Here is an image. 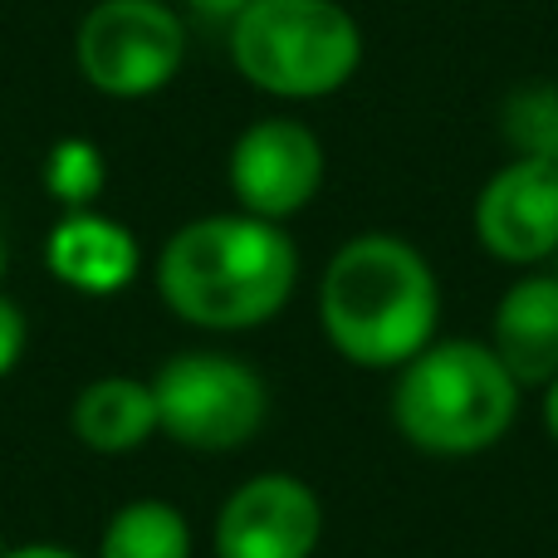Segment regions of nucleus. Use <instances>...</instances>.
<instances>
[{
    "label": "nucleus",
    "mask_w": 558,
    "mask_h": 558,
    "mask_svg": "<svg viewBox=\"0 0 558 558\" xmlns=\"http://www.w3.org/2000/svg\"><path fill=\"white\" fill-rule=\"evenodd\" d=\"M299 279V255L279 221L206 216L167 241L157 289L167 308L196 328H260L284 308Z\"/></svg>",
    "instance_id": "f257e3e1"
},
{
    "label": "nucleus",
    "mask_w": 558,
    "mask_h": 558,
    "mask_svg": "<svg viewBox=\"0 0 558 558\" xmlns=\"http://www.w3.org/2000/svg\"><path fill=\"white\" fill-rule=\"evenodd\" d=\"M324 333L357 367H402L432 343L441 289L422 251L397 235H357L328 260L318 289Z\"/></svg>",
    "instance_id": "f03ea898"
},
{
    "label": "nucleus",
    "mask_w": 558,
    "mask_h": 558,
    "mask_svg": "<svg viewBox=\"0 0 558 558\" xmlns=\"http://www.w3.org/2000/svg\"><path fill=\"white\" fill-rule=\"evenodd\" d=\"M520 412V383L495 357V348L446 338L426 343L412 363H402V383L392 397V416L412 446L432 456L490 451L510 432Z\"/></svg>",
    "instance_id": "7ed1b4c3"
},
{
    "label": "nucleus",
    "mask_w": 558,
    "mask_h": 558,
    "mask_svg": "<svg viewBox=\"0 0 558 558\" xmlns=\"http://www.w3.org/2000/svg\"><path fill=\"white\" fill-rule=\"evenodd\" d=\"M231 59L265 94L324 98L353 78L363 29L338 0H251L231 20Z\"/></svg>",
    "instance_id": "20e7f679"
},
{
    "label": "nucleus",
    "mask_w": 558,
    "mask_h": 558,
    "mask_svg": "<svg viewBox=\"0 0 558 558\" xmlns=\"http://www.w3.org/2000/svg\"><path fill=\"white\" fill-rule=\"evenodd\" d=\"M157 426L186 451H235L265 426L260 373L226 353H177L153 377Z\"/></svg>",
    "instance_id": "39448f33"
},
{
    "label": "nucleus",
    "mask_w": 558,
    "mask_h": 558,
    "mask_svg": "<svg viewBox=\"0 0 558 558\" xmlns=\"http://www.w3.org/2000/svg\"><path fill=\"white\" fill-rule=\"evenodd\" d=\"M186 54V29L162 0H98L74 39L84 78L108 98H147L172 84Z\"/></svg>",
    "instance_id": "423d86ee"
},
{
    "label": "nucleus",
    "mask_w": 558,
    "mask_h": 558,
    "mask_svg": "<svg viewBox=\"0 0 558 558\" xmlns=\"http://www.w3.org/2000/svg\"><path fill=\"white\" fill-rule=\"evenodd\" d=\"M324 186V143L294 118H260L231 147V192L260 221L304 211Z\"/></svg>",
    "instance_id": "0eeeda50"
},
{
    "label": "nucleus",
    "mask_w": 558,
    "mask_h": 558,
    "mask_svg": "<svg viewBox=\"0 0 558 558\" xmlns=\"http://www.w3.org/2000/svg\"><path fill=\"white\" fill-rule=\"evenodd\" d=\"M324 534V505L294 475H255L216 520V558H308Z\"/></svg>",
    "instance_id": "6e6552de"
},
{
    "label": "nucleus",
    "mask_w": 558,
    "mask_h": 558,
    "mask_svg": "<svg viewBox=\"0 0 558 558\" xmlns=\"http://www.w3.org/2000/svg\"><path fill=\"white\" fill-rule=\"evenodd\" d=\"M475 235L505 265H539L558 251V162L500 167L475 202Z\"/></svg>",
    "instance_id": "1a4fd4ad"
},
{
    "label": "nucleus",
    "mask_w": 558,
    "mask_h": 558,
    "mask_svg": "<svg viewBox=\"0 0 558 558\" xmlns=\"http://www.w3.org/2000/svg\"><path fill=\"white\" fill-rule=\"evenodd\" d=\"M495 357L520 387L558 377V275H530L495 308Z\"/></svg>",
    "instance_id": "9d476101"
},
{
    "label": "nucleus",
    "mask_w": 558,
    "mask_h": 558,
    "mask_svg": "<svg viewBox=\"0 0 558 558\" xmlns=\"http://www.w3.org/2000/svg\"><path fill=\"white\" fill-rule=\"evenodd\" d=\"M49 270L69 289L113 294L137 270V245L118 221L94 211H69L49 235Z\"/></svg>",
    "instance_id": "9b49d317"
},
{
    "label": "nucleus",
    "mask_w": 558,
    "mask_h": 558,
    "mask_svg": "<svg viewBox=\"0 0 558 558\" xmlns=\"http://www.w3.org/2000/svg\"><path fill=\"white\" fill-rule=\"evenodd\" d=\"M74 436L98 456L137 451L157 432V397L153 383L137 377H98L74 397Z\"/></svg>",
    "instance_id": "f8f14e48"
},
{
    "label": "nucleus",
    "mask_w": 558,
    "mask_h": 558,
    "mask_svg": "<svg viewBox=\"0 0 558 558\" xmlns=\"http://www.w3.org/2000/svg\"><path fill=\"white\" fill-rule=\"evenodd\" d=\"M98 558H192V530L167 500H133L108 520Z\"/></svg>",
    "instance_id": "ddd939ff"
},
{
    "label": "nucleus",
    "mask_w": 558,
    "mask_h": 558,
    "mask_svg": "<svg viewBox=\"0 0 558 558\" xmlns=\"http://www.w3.org/2000/svg\"><path fill=\"white\" fill-rule=\"evenodd\" d=\"M505 137L520 147V157L558 162V88L534 84L505 104Z\"/></svg>",
    "instance_id": "4468645a"
},
{
    "label": "nucleus",
    "mask_w": 558,
    "mask_h": 558,
    "mask_svg": "<svg viewBox=\"0 0 558 558\" xmlns=\"http://www.w3.org/2000/svg\"><path fill=\"white\" fill-rule=\"evenodd\" d=\"M45 182L69 211H84L98 196V186H104V162H98V153L88 143H59L54 153H49Z\"/></svg>",
    "instance_id": "2eb2a0df"
},
{
    "label": "nucleus",
    "mask_w": 558,
    "mask_h": 558,
    "mask_svg": "<svg viewBox=\"0 0 558 558\" xmlns=\"http://www.w3.org/2000/svg\"><path fill=\"white\" fill-rule=\"evenodd\" d=\"M20 353H25V314H20V304H10L0 294V377L20 363Z\"/></svg>",
    "instance_id": "dca6fc26"
},
{
    "label": "nucleus",
    "mask_w": 558,
    "mask_h": 558,
    "mask_svg": "<svg viewBox=\"0 0 558 558\" xmlns=\"http://www.w3.org/2000/svg\"><path fill=\"white\" fill-rule=\"evenodd\" d=\"M186 5H192L196 15H206V20H235L251 0H186Z\"/></svg>",
    "instance_id": "f3484780"
},
{
    "label": "nucleus",
    "mask_w": 558,
    "mask_h": 558,
    "mask_svg": "<svg viewBox=\"0 0 558 558\" xmlns=\"http://www.w3.org/2000/svg\"><path fill=\"white\" fill-rule=\"evenodd\" d=\"M5 558H78V554L59 549V544H25V549H10Z\"/></svg>",
    "instance_id": "a211bd4d"
},
{
    "label": "nucleus",
    "mask_w": 558,
    "mask_h": 558,
    "mask_svg": "<svg viewBox=\"0 0 558 558\" xmlns=\"http://www.w3.org/2000/svg\"><path fill=\"white\" fill-rule=\"evenodd\" d=\"M544 422H549V432H554V441H558V377L549 383V397H544Z\"/></svg>",
    "instance_id": "6ab92c4d"
},
{
    "label": "nucleus",
    "mask_w": 558,
    "mask_h": 558,
    "mask_svg": "<svg viewBox=\"0 0 558 558\" xmlns=\"http://www.w3.org/2000/svg\"><path fill=\"white\" fill-rule=\"evenodd\" d=\"M0 275H5V245H0Z\"/></svg>",
    "instance_id": "aec40b11"
},
{
    "label": "nucleus",
    "mask_w": 558,
    "mask_h": 558,
    "mask_svg": "<svg viewBox=\"0 0 558 558\" xmlns=\"http://www.w3.org/2000/svg\"><path fill=\"white\" fill-rule=\"evenodd\" d=\"M5 554H10V549H5V534H0V558H5Z\"/></svg>",
    "instance_id": "412c9836"
}]
</instances>
